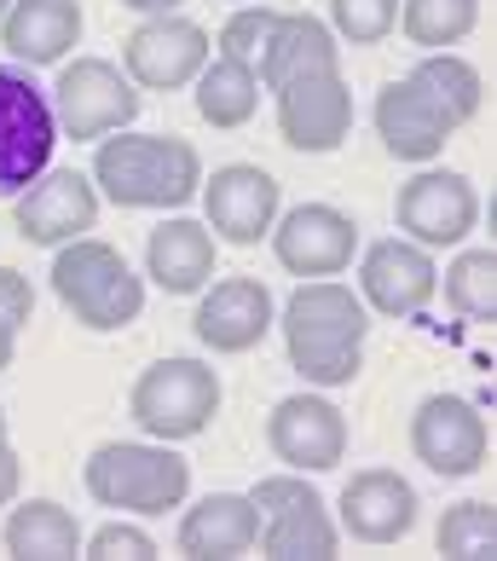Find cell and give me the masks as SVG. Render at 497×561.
<instances>
[{
    "label": "cell",
    "instance_id": "1",
    "mask_svg": "<svg viewBox=\"0 0 497 561\" xmlns=\"http://www.w3.org/2000/svg\"><path fill=\"white\" fill-rule=\"evenodd\" d=\"M370 307L336 278H313L284 301V347L289 365L313 388H342L365 365Z\"/></svg>",
    "mask_w": 497,
    "mask_h": 561
},
{
    "label": "cell",
    "instance_id": "2",
    "mask_svg": "<svg viewBox=\"0 0 497 561\" xmlns=\"http://www.w3.org/2000/svg\"><path fill=\"white\" fill-rule=\"evenodd\" d=\"M93 185L116 209H180L203 185V157L180 134H122L99 139Z\"/></svg>",
    "mask_w": 497,
    "mask_h": 561
},
{
    "label": "cell",
    "instance_id": "3",
    "mask_svg": "<svg viewBox=\"0 0 497 561\" xmlns=\"http://www.w3.org/2000/svg\"><path fill=\"white\" fill-rule=\"evenodd\" d=\"M88 492L105 510H134V515H169L192 492V463L180 451L145 446V440H111L88 457Z\"/></svg>",
    "mask_w": 497,
    "mask_h": 561
},
{
    "label": "cell",
    "instance_id": "4",
    "mask_svg": "<svg viewBox=\"0 0 497 561\" xmlns=\"http://www.w3.org/2000/svg\"><path fill=\"white\" fill-rule=\"evenodd\" d=\"M53 296L76 313V324L88 330H122L139 319L145 284L134 278V266L99 238H70L58 243L53 261Z\"/></svg>",
    "mask_w": 497,
    "mask_h": 561
},
{
    "label": "cell",
    "instance_id": "5",
    "mask_svg": "<svg viewBox=\"0 0 497 561\" xmlns=\"http://www.w3.org/2000/svg\"><path fill=\"white\" fill-rule=\"evenodd\" d=\"M128 411L151 440H197L220 411V377L203 359H157L139 370Z\"/></svg>",
    "mask_w": 497,
    "mask_h": 561
},
{
    "label": "cell",
    "instance_id": "6",
    "mask_svg": "<svg viewBox=\"0 0 497 561\" xmlns=\"http://www.w3.org/2000/svg\"><path fill=\"white\" fill-rule=\"evenodd\" d=\"M58 122L47 93L30 76L0 70V197H18L24 185H35L53 162Z\"/></svg>",
    "mask_w": 497,
    "mask_h": 561
},
{
    "label": "cell",
    "instance_id": "7",
    "mask_svg": "<svg viewBox=\"0 0 497 561\" xmlns=\"http://www.w3.org/2000/svg\"><path fill=\"white\" fill-rule=\"evenodd\" d=\"M134 116H139V93L111 58H76V65L58 70L53 122L70 139H105L116 128H128Z\"/></svg>",
    "mask_w": 497,
    "mask_h": 561
},
{
    "label": "cell",
    "instance_id": "8",
    "mask_svg": "<svg viewBox=\"0 0 497 561\" xmlns=\"http://www.w3.org/2000/svg\"><path fill=\"white\" fill-rule=\"evenodd\" d=\"M248 504L261 510V538L266 556H336V522H330L324 497L301 481V474H266L248 492Z\"/></svg>",
    "mask_w": 497,
    "mask_h": 561
},
{
    "label": "cell",
    "instance_id": "9",
    "mask_svg": "<svg viewBox=\"0 0 497 561\" xmlns=\"http://www.w3.org/2000/svg\"><path fill=\"white\" fill-rule=\"evenodd\" d=\"M486 417L474 411V400L463 393H428L417 405V417H411V451H417V463L446 474V481H463L486 463Z\"/></svg>",
    "mask_w": 497,
    "mask_h": 561
},
{
    "label": "cell",
    "instance_id": "10",
    "mask_svg": "<svg viewBox=\"0 0 497 561\" xmlns=\"http://www.w3.org/2000/svg\"><path fill=\"white\" fill-rule=\"evenodd\" d=\"M393 215H400V232H411V243L451 249V243H463L474 232L481 197H474L469 174H458V169H423L417 180L400 185Z\"/></svg>",
    "mask_w": 497,
    "mask_h": 561
},
{
    "label": "cell",
    "instance_id": "11",
    "mask_svg": "<svg viewBox=\"0 0 497 561\" xmlns=\"http://www.w3.org/2000/svg\"><path fill=\"white\" fill-rule=\"evenodd\" d=\"M278 93V134L284 145H296V151H336L354 128V93H347L342 81V65L336 70H307L296 81H284Z\"/></svg>",
    "mask_w": 497,
    "mask_h": 561
},
{
    "label": "cell",
    "instance_id": "12",
    "mask_svg": "<svg viewBox=\"0 0 497 561\" xmlns=\"http://www.w3.org/2000/svg\"><path fill=\"white\" fill-rule=\"evenodd\" d=\"M209 30L192 24V18H145V24L122 41V65H128V81L151 93H174L185 81H197V70L209 65Z\"/></svg>",
    "mask_w": 497,
    "mask_h": 561
},
{
    "label": "cell",
    "instance_id": "13",
    "mask_svg": "<svg viewBox=\"0 0 497 561\" xmlns=\"http://www.w3.org/2000/svg\"><path fill=\"white\" fill-rule=\"evenodd\" d=\"M266 446L296 474H324L347 457V417L324 393H289L266 417Z\"/></svg>",
    "mask_w": 497,
    "mask_h": 561
},
{
    "label": "cell",
    "instance_id": "14",
    "mask_svg": "<svg viewBox=\"0 0 497 561\" xmlns=\"http://www.w3.org/2000/svg\"><path fill=\"white\" fill-rule=\"evenodd\" d=\"M359 249V226L330 203H301L273 220V255L296 278H336Z\"/></svg>",
    "mask_w": 497,
    "mask_h": 561
},
{
    "label": "cell",
    "instance_id": "15",
    "mask_svg": "<svg viewBox=\"0 0 497 561\" xmlns=\"http://www.w3.org/2000/svg\"><path fill=\"white\" fill-rule=\"evenodd\" d=\"M440 289V266L423 243L411 238H382L365 249V266H359V301L377 307L382 319H411L423 313Z\"/></svg>",
    "mask_w": 497,
    "mask_h": 561
},
{
    "label": "cell",
    "instance_id": "16",
    "mask_svg": "<svg viewBox=\"0 0 497 561\" xmlns=\"http://www.w3.org/2000/svg\"><path fill=\"white\" fill-rule=\"evenodd\" d=\"M197 192H203V215H209L215 238L238 243V249L261 243L278 220V180L266 169H255V162H226Z\"/></svg>",
    "mask_w": 497,
    "mask_h": 561
},
{
    "label": "cell",
    "instance_id": "17",
    "mask_svg": "<svg viewBox=\"0 0 497 561\" xmlns=\"http://www.w3.org/2000/svg\"><path fill=\"white\" fill-rule=\"evenodd\" d=\"M93 220H99V192L76 169H53L18 192V232H24V243L58 249L81 232H93Z\"/></svg>",
    "mask_w": 497,
    "mask_h": 561
},
{
    "label": "cell",
    "instance_id": "18",
    "mask_svg": "<svg viewBox=\"0 0 497 561\" xmlns=\"http://www.w3.org/2000/svg\"><path fill=\"white\" fill-rule=\"evenodd\" d=\"M377 134L388 145V157L400 162H434L446 151V139L458 134V122H451L440 105L428 99L423 81H388V88L377 93Z\"/></svg>",
    "mask_w": 497,
    "mask_h": 561
},
{
    "label": "cell",
    "instance_id": "19",
    "mask_svg": "<svg viewBox=\"0 0 497 561\" xmlns=\"http://www.w3.org/2000/svg\"><path fill=\"white\" fill-rule=\"evenodd\" d=\"M197 342L215 353H248L266 330H273V289L261 278H220L209 296L197 301Z\"/></svg>",
    "mask_w": 497,
    "mask_h": 561
},
{
    "label": "cell",
    "instance_id": "20",
    "mask_svg": "<svg viewBox=\"0 0 497 561\" xmlns=\"http://www.w3.org/2000/svg\"><path fill=\"white\" fill-rule=\"evenodd\" d=\"M342 527L359 545H393L417 527V486L393 469H359L342 486Z\"/></svg>",
    "mask_w": 497,
    "mask_h": 561
},
{
    "label": "cell",
    "instance_id": "21",
    "mask_svg": "<svg viewBox=\"0 0 497 561\" xmlns=\"http://www.w3.org/2000/svg\"><path fill=\"white\" fill-rule=\"evenodd\" d=\"M76 41H81L76 0H12L0 12V47L24 65H58Z\"/></svg>",
    "mask_w": 497,
    "mask_h": 561
},
{
    "label": "cell",
    "instance_id": "22",
    "mask_svg": "<svg viewBox=\"0 0 497 561\" xmlns=\"http://www.w3.org/2000/svg\"><path fill=\"white\" fill-rule=\"evenodd\" d=\"M145 266L151 278L169 289V296H197L203 284L215 278V232L203 220H162L151 238H145Z\"/></svg>",
    "mask_w": 497,
    "mask_h": 561
},
{
    "label": "cell",
    "instance_id": "23",
    "mask_svg": "<svg viewBox=\"0 0 497 561\" xmlns=\"http://www.w3.org/2000/svg\"><path fill=\"white\" fill-rule=\"evenodd\" d=\"M307 70H336V35L313 12H278V24L255 58L261 88H284V81H296Z\"/></svg>",
    "mask_w": 497,
    "mask_h": 561
},
{
    "label": "cell",
    "instance_id": "24",
    "mask_svg": "<svg viewBox=\"0 0 497 561\" xmlns=\"http://www.w3.org/2000/svg\"><path fill=\"white\" fill-rule=\"evenodd\" d=\"M261 538V510L243 492H209L185 510L180 522V556H243Z\"/></svg>",
    "mask_w": 497,
    "mask_h": 561
},
{
    "label": "cell",
    "instance_id": "25",
    "mask_svg": "<svg viewBox=\"0 0 497 561\" xmlns=\"http://www.w3.org/2000/svg\"><path fill=\"white\" fill-rule=\"evenodd\" d=\"M7 550L24 561H70L81 550V527L65 504L53 497H24L7 515Z\"/></svg>",
    "mask_w": 497,
    "mask_h": 561
},
{
    "label": "cell",
    "instance_id": "26",
    "mask_svg": "<svg viewBox=\"0 0 497 561\" xmlns=\"http://www.w3.org/2000/svg\"><path fill=\"white\" fill-rule=\"evenodd\" d=\"M261 105V76L238 58H209L197 70V116L209 128H243Z\"/></svg>",
    "mask_w": 497,
    "mask_h": 561
},
{
    "label": "cell",
    "instance_id": "27",
    "mask_svg": "<svg viewBox=\"0 0 497 561\" xmlns=\"http://www.w3.org/2000/svg\"><path fill=\"white\" fill-rule=\"evenodd\" d=\"M411 81H423L428 99H434V105H440L451 122H458V128L481 116V93H486V88H481V70H474L469 58H458V53H428L423 65L411 70Z\"/></svg>",
    "mask_w": 497,
    "mask_h": 561
},
{
    "label": "cell",
    "instance_id": "28",
    "mask_svg": "<svg viewBox=\"0 0 497 561\" xmlns=\"http://www.w3.org/2000/svg\"><path fill=\"white\" fill-rule=\"evenodd\" d=\"M481 24V0H400V30L411 47H458Z\"/></svg>",
    "mask_w": 497,
    "mask_h": 561
},
{
    "label": "cell",
    "instance_id": "29",
    "mask_svg": "<svg viewBox=\"0 0 497 561\" xmlns=\"http://www.w3.org/2000/svg\"><path fill=\"white\" fill-rule=\"evenodd\" d=\"M446 307L463 319H492L497 313V255L492 249H463L446 266Z\"/></svg>",
    "mask_w": 497,
    "mask_h": 561
},
{
    "label": "cell",
    "instance_id": "30",
    "mask_svg": "<svg viewBox=\"0 0 497 561\" xmlns=\"http://www.w3.org/2000/svg\"><path fill=\"white\" fill-rule=\"evenodd\" d=\"M434 545L440 556H463V561H481V556H497V510L469 497V504H451L434 527Z\"/></svg>",
    "mask_w": 497,
    "mask_h": 561
},
{
    "label": "cell",
    "instance_id": "31",
    "mask_svg": "<svg viewBox=\"0 0 497 561\" xmlns=\"http://www.w3.org/2000/svg\"><path fill=\"white\" fill-rule=\"evenodd\" d=\"M330 35L354 41V47H377L400 24V0H330Z\"/></svg>",
    "mask_w": 497,
    "mask_h": 561
},
{
    "label": "cell",
    "instance_id": "32",
    "mask_svg": "<svg viewBox=\"0 0 497 561\" xmlns=\"http://www.w3.org/2000/svg\"><path fill=\"white\" fill-rule=\"evenodd\" d=\"M273 24H278L273 7H238L232 18H226V30H220V58H238V65L255 70V58L266 47V35H273Z\"/></svg>",
    "mask_w": 497,
    "mask_h": 561
},
{
    "label": "cell",
    "instance_id": "33",
    "mask_svg": "<svg viewBox=\"0 0 497 561\" xmlns=\"http://www.w3.org/2000/svg\"><path fill=\"white\" fill-rule=\"evenodd\" d=\"M88 556L93 561H145V556H157V545H151V533H145V527L111 522V527H99L88 538Z\"/></svg>",
    "mask_w": 497,
    "mask_h": 561
},
{
    "label": "cell",
    "instance_id": "34",
    "mask_svg": "<svg viewBox=\"0 0 497 561\" xmlns=\"http://www.w3.org/2000/svg\"><path fill=\"white\" fill-rule=\"evenodd\" d=\"M30 313H35V289H30V278L18 273V266H0V319H7L12 330H24Z\"/></svg>",
    "mask_w": 497,
    "mask_h": 561
},
{
    "label": "cell",
    "instance_id": "35",
    "mask_svg": "<svg viewBox=\"0 0 497 561\" xmlns=\"http://www.w3.org/2000/svg\"><path fill=\"white\" fill-rule=\"evenodd\" d=\"M18 481H24V463H18L12 446H0V504H12V497H18Z\"/></svg>",
    "mask_w": 497,
    "mask_h": 561
},
{
    "label": "cell",
    "instance_id": "36",
    "mask_svg": "<svg viewBox=\"0 0 497 561\" xmlns=\"http://www.w3.org/2000/svg\"><path fill=\"white\" fill-rule=\"evenodd\" d=\"M12 353H18V330H12L7 319H0V370L12 365Z\"/></svg>",
    "mask_w": 497,
    "mask_h": 561
},
{
    "label": "cell",
    "instance_id": "37",
    "mask_svg": "<svg viewBox=\"0 0 497 561\" xmlns=\"http://www.w3.org/2000/svg\"><path fill=\"white\" fill-rule=\"evenodd\" d=\"M122 7H134V12H151V18H162V12H174L180 0H122Z\"/></svg>",
    "mask_w": 497,
    "mask_h": 561
},
{
    "label": "cell",
    "instance_id": "38",
    "mask_svg": "<svg viewBox=\"0 0 497 561\" xmlns=\"http://www.w3.org/2000/svg\"><path fill=\"white\" fill-rule=\"evenodd\" d=\"M0 446H7V411H0Z\"/></svg>",
    "mask_w": 497,
    "mask_h": 561
},
{
    "label": "cell",
    "instance_id": "39",
    "mask_svg": "<svg viewBox=\"0 0 497 561\" xmlns=\"http://www.w3.org/2000/svg\"><path fill=\"white\" fill-rule=\"evenodd\" d=\"M7 7H12V0H0V12H7Z\"/></svg>",
    "mask_w": 497,
    "mask_h": 561
},
{
    "label": "cell",
    "instance_id": "40",
    "mask_svg": "<svg viewBox=\"0 0 497 561\" xmlns=\"http://www.w3.org/2000/svg\"><path fill=\"white\" fill-rule=\"evenodd\" d=\"M243 7H248V0H243Z\"/></svg>",
    "mask_w": 497,
    "mask_h": 561
}]
</instances>
